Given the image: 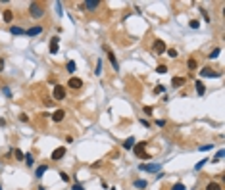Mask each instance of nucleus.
Masks as SVG:
<instances>
[{
	"label": "nucleus",
	"mask_w": 225,
	"mask_h": 190,
	"mask_svg": "<svg viewBox=\"0 0 225 190\" xmlns=\"http://www.w3.org/2000/svg\"><path fill=\"white\" fill-rule=\"evenodd\" d=\"M29 14H31L33 19H41L44 15V6L39 4V2H31L29 4Z\"/></svg>",
	"instance_id": "obj_1"
},
{
	"label": "nucleus",
	"mask_w": 225,
	"mask_h": 190,
	"mask_svg": "<svg viewBox=\"0 0 225 190\" xmlns=\"http://www.w3.org/2000/svg\"><path fill=\"white\" fill-rule=\"evenodd\" d=\"M144 148H146V142H135V146H133L135 156H139V158H143V159H148L150 156L144 152Z\"/></svg>",
	"instance_id": "obj_2"
},
{
	"label": "nucleus",
	"mask_w": 225,
	"mask_h": 190,
	"mask_svg": "<svg viewBox=\"0 0 225 190\" xmlns=\"http://www.w3.org/2000/svg\"><path fill=\"white\" fill-rule=\"evenodd\" d=\"M152 52H154L156 56L165 54V42L162 41V38H156V41H154V44H152Z\"/></svg>",
	"instance_id": "obj_3"
},
{
	"label": "nucleus",
	"mask_w": 225,
	"mask_h": 190,
	"mask_svg": "<svg viewBox=\"0 0 225 190\" xmlns=\"http://www.w3.org/2000/svg\"><path fill=\"white\" fill-rule=\"evenodd\" d=\"M139 169H141V171H148V173H158L162 169V165L160 163H141Z\"/></svg>",
	"instance_id": "obj_4"
},
{
	"label": "nucleus",
	"mask_w": 225,
	"mask_h": 190,
	"mask_svg": "<svg viewBox=\"0 0 225 190\" xmlns=\"http://www.w3.org/2000/svg\"><path fill=\"white\" fill-rule=\"evenodd\" d=\"M104 50L108 52V60H110V64H112V67H114L115 71H120V61H117V58H115V54H114V50H112L110 46H104Z\"/></svg>",
	"instance_id": "obj_5"
},
{
	"label": "nucleus",
	"mask_w": 225,
	"mask_h": 190,
	"mask_svg": "<svg viewBox=\"0 0 225 190\" xmlns=\"http://www.w3.org/2000/svg\"><path fill=\"white\" fill-rule=\"evenodd\" d=\"M100 4H102L100 0H87V2H83V4H81V10H89V12H94V10H96Z\"/></svg>",
	"instance_id": "obj_6"
},
{
	"label": "nucleus",
	"mask_w": 225,
	"mask_h": 190,
	"mask_svg": "<svg viewBox=\"0 0 225 190\" xmlns=\"http://www.w3.org/2000/svg\"><path fill=\"white\" fill-rule=\"evenodd\" d=\"M52 96H54V100H64V98H65V88L62 87V85H56Z\"/></svg>",
	"instance_id": "obj_7"
},
{
	"label": "nucleus",
	"mask_w": 225,
	"mask_h": 190,
	"mask_svg": "<svg viewBox=\"0 0 225 190\" xmlns=\"http://www.w3.org/2000/svg\"><path fill=\"white\" fill-rule=\"evenodd\" d=\"M68 87L71 88V90H79V88L83 87V81L79 79V77H71V79L68 81Z\"/></svg>",
	"instance_id": "obj_8"
},
{
	"label": "nucleus",
	"mask_w": 225,
	"mask_h": 190,
	"mask_svg": "<svg viewBox=\"0 0 225 190\" xmlns=\"http://www.w3.org/2000/svg\"><path fill=\"white\" fill-rule=\"evenodd\" d=\"M64 156H65V148H64V146H60V148H56L54 152H52L50 158H52V161H58V159H62Z\"/></svg>",
	"instance_id": "obj_9"
},
{
	"label": "nucleus",
	"mask_w": 225,
	"mask_h": 190,
	"mask_svg": "<svg viewBox=\"0 0 225 190\" xmlns=\"http://www.w3.org/2000/svg\"><path fill=\"white\" fill-rule=\"evenodd\" d=\"M200 75H202V77H214V79L221 77V73H219V71H212L210 67H204V69H200Z\"/></svg>",
	"instance_id": "obj_10"
},
{
	"label": "nucleus",
	"mask_w": 225,
	"mask_h": 190,
	"mask_svg": "<svg viewBox=\"0 0 225 190\" xmlns=\"http://www.w3.org/2000/svg\"><path fill=\"white\" fill-rule=\"evenodd\" d=\"M58 48H60V38L52 37L50 38V54H58Z\"/></svg>",
	"instance_id": "obj_11"
},
{
	"label": "nucleus",
	"mask_w": 225,
	"mask_h": 190,
	"mask_svg": "<svg viewBox=\"0 0 225 190\" xmlns=\"http://www.w3.org/2000/svg\"><path fill=\"white\" fill-rule=\"evenodd\" d=\"M41 33H42V27H41V25H37V27L27 29V31H25V37H37V35H41Z\"/></svg>",
	"instance_id": "obj_12"
},
{
	"label": "nucleus",
	"mask_w": 225,
	"mask_h": 190,
	"mask_svg": "<svg viewBox=\"0 0 225 190\" xmlns=\"http://www.w3.org/2000/svg\"><path fill=\"white\" fill-rule=\"evenodd\" d=\"M52 121H56V123H60V121H64V117H65V111L64 110H56L54 113H52Z\"/></svg>",
	"instance_id": "obj_13"
},
{
	"label": "nucleus",
	"mask_w": 225,
	"mask_h": 190,
	"mask_svg": "<svg viewBox=\"0 0 225 190\" xmlns=\"http://www.w3.org/2000/svg\"><path fill=\"white\" fill-rule=\"evenodd\" d=\"M185 77H179V75H177V77H173V79H171V87L173 88H179V87H183L185 85Z\"/></svg>",
	"instance_id": "obj_14"
},
{
	"label": "nucleus",
	"mask_w": 225,
	"mask_h": 190,
	"mask_svg": "<svg viewBox=\"0 0 225 190\" xmlns=\"http://www.w3.org/2000/svg\"><path fill=\"white\" fill-rule=\"evenodd\" d=\"M2 19H4L6 23H12V19H14V14H12V10L6 8L4 12H2Z\"/></svg>",
	"instance_id": "obj_15"
},
{
	"label": "nucleus",
	"mask_w": 225,
	"mask_h": 190,
	"mask_svg": "<svg viewBox=\"0 0 225 190\" xmlns=\"http://www.w3.org/2000/svg\"><path fill=\"white\" fill-rule=\"evenodd\" d=\"M194 87H196L198 96H204V94H206V88H204V83H202V81H196V83H194Z\"/></svg>",
	"instance_id": "obj_16"
},
{
	"label": "nucleus",
	"mask_w": 225,
	"mask_h": 190,
	"mask_svg": "<svg viewBox=\"0 0 225 190\" xmlns=\"http://www.w3.org/2000/svg\"><path fill=\"white\" fill-rule=\"evenodd\" d=\"M187 67L191 71H196V67H198V61H196V58H188V61H187Z\"/></svg>",
	"instance_id": "obj_17"
},
{
	"label": "nucleus",
	"mask_w": 225,
	"mask_h": 190,
	"mask_svg": "<svg viewBox=\"0 0 225 190\" xmlns=\"http://www.w3.org/2000/svg\"><path fill=\"white\" fill-rule=\"evenodd\" d=\"M133 146H135V136H129V138L123 142V148L125 150H133Z\"/></svg>",
	"instance_id": "obj_18"
},
{
	"label": "nucleus",
	"mask_w": 225,
	"mask_h": 190,
	"mask_svg": "<svg viewBox=\"0 0 225 190\" xmlns=\"http://www.w3.org/2000/svg\"><path fill=\"white\" fill-rule=\"evenodd\" d=\"M46 169H48V165H41V167H37V171H35V177H37V179H41V177L46 173Z\"/></svg>",
	"instance_id": "obj_19"
},
{
	"label": "nucleus",
	"mask_w": 225,
	"mask_h": 190,
	"mask_svg": "<svg viewBox=\"0 0 225 190\" xmlns=\"http://www.w3.org/2000/svg\"><path fill=\"white\" fill-rule=\"evenodd\" d=\"M10 33H12V35H25V29H21V27H15V25H12V27H10Z\"/></svg>",
	"instance_id": "obj_20"
},
{
	"label": "nucleus",
	"mask_w": 225,
	"mask_h": 190,
	"mask_svg": "<svg viewBox=\"0 0 225 190\" xmlns=\"http://www.w3.org/2000/svg\"><path fill=\"white\" fill-rule=\"evenodd\" d=\"M206 190H221V184L219 182H208V186H206Z\"/></svg>",
	"instance_id": "obj_21"
},
{
	"label": "nucleus",
	"mask_w": 225,
	"mask_h": 190,
	"mask_svg": "<svg viewBox=\"0 0 225 190\" xmlns=\"http://www.w3.org/2000/svg\"><path fill=\"white\" fill-rule=\"evenodd\" d=\"M221 54V48H214V50L210 52V54H208V58H210V60H216L217 56Z\"/></svg>",
	"instance_id": "obj_22"
},
{
	"label": "nucleus",
	"mask_w": 225,
	"mask_h": 190,
	"mask_svg": "<svg viewBox=\"0 0 225 190\" xmlns=\"http://www.w3.org/2000/svg\"><path fill=\"white\" fill-rule=\"evenodd\" d=\"M23 161L27 163V167H33V163H35V159H33V156H31V154H27V156L23 158Z\"/></svg>",
	"instance_id": "obj_23"
},
{
	"label": "nucleus",
	"mask_w": 225,
	"mask_h": 190,
	"mask_svg": "<svg viewBox=\"0 0 225 190\" xmlns=\"http://www.w3.org/2000/svg\"><path fill=\"white\" fill-rule=\"evenodd\" d=\"M65 69H68L69 73H73V71L77 69V65H75V61H68V64H65Z\"/></svg>",
	"instance_id": "obj_24"
},
{
	"label": "nucleus",
	"mask_w": 225,
	"mask_h": 190,
	"mask_svg": "<svg viewBox=\"0 0 225 190\" xmlns=\"http://www.w3.org/2000/svg\"><path fill=\"white\" fill-rule=\"evenodd\" d=\"M135 188H146V181H143V179H139V181H135Z\"/></svg>",
	"instance_id": "obj_25"
},
{
	"label": "nucleus",
	"mask_w": 225,
	"mask_h": 190,
	"mask_svg": "<svg viewBox=\"0 0 225 190\" xmlns=\"http://www.w3.org/2000/svg\"><path fill=\"white\" fill-rule=\"evenodd\" d=\"M156 73H160V75H164V73H167V65H164V64H160L156 67Z\"/></svg>",
	"instance_id": "obj_26"
},
{
	"label": "nucleus",
	"mask_w": 225,
	"mask_h": 190,
	"mask_svg": "<svg viewBox=\"0 0 225 190\" xmlns=\"http://www.w3.org/2000/svg\"><path fill=\"white\" fill-rule=\"evenodd\" d=\"M14 156H15V159H18V161H23V158H25V156H23V152H21V150H18V148L14 150Z\"/></svg>",
	"instance_id": "obj_27"
},
{
	"label": "nucleus",
	"mask_w": 225,
	"mask_h": 190,
	"mask_svg": "<svg viewBox=\"0 0 225 190\" xmlns=\"http://www.w3.org/2000/svg\"><path fill=\"white\" fill-rule=\"evenodd\" d=\"M188 27H191V29H198V27H200V21H198V19H191V21H188Z\"/></svg>",
	"instance_id": "obj_28"
},
{
	"label": "nucleus",
	"mask_w": 225,
	"mask_h": 190,
	"mask_svg": "<svg viewBox=\"0 0 225 190\" xmlns=\"http://www.w3.org/2000/svg\"><path fill=\"white\" fill-rule=\"evenodd\" d=\"M208 161H210V159H202V161H198V163H196V165H194V171H200V169H202V167H204V165H206V163H208Z\"/></svg>",
	"instance_id": "obj_29"
},
{
	"label": "nucleus",
	"mask_w": 225,
	"mask_h": 190,
	"mask_svg": "<svg viewBox=\"0 0 225 190\" xmlns=\"http://www.w3.org/2000/svg\"><path fill=\"white\" fill-rule=\"evenodd\" d=\"M94 73H96L98 77L102 75V60H98V61H96V69H94Z\"/></svg>",
	"instance_id": "obj_30"
},
{
	"label": "nucleus",
	"mask_w": 225,
	"mask_h": 190,
	"mask_svg": "<svg viewBox=\"0 0 225 190\" xmlns=\"http://www.w3.org/2000/svg\"><path fill=\"white\" fill-rule=\"evenodd\" d=\"M143 111L146 113V115H152V113H154V108H152V106H144Z\"/></svg>",
	"instance_id": "obj_31"
},
{
	"label": "nucleus",
	"mask_w": 225,
	"mask_h": 190,
	"mask_svg": "<svg viewBox=\"0 0 225 190\" xmlns=\"http://www.w3.org/2000/svg\"><path fill=\"white\" fill-rule=\"evenodd\" d=\"M171 190H185V184L183 182H175V184L171 186Z\"/></svg>",
	"instance_id": "obj_32"
},
{
	"label": "nucleus",
	"mask_w": 225,
	"mask_h": 190,
	"mask_svg": "<svg viewBox=\"0 0 225 190\" xmlns=\"http://www.w3.org/2000/svg\"><path fill=\"white\" fill-rule=\"evenodd\" d=\"M198 10H200V14L204 15V21H206V23H208V21H210V15H208V12H206V10H204V8H198Z\"/></svg>",
	"instance_id": "obj_33"
},
{
	"label": "nucleus",
	"mask_w": 225,
	"mask_h": 190,
	"mask_svg": "<svg viewBox=\"0 0 225 190\" xmlns=\"http://www.w3.org/2000/svg\"><path fill=\"white\" fill-rule=\"evenodd\" d=\"M167 56L169 58H177V50L175 48H167Z\"/></svg>",
	"instance_id": "obj_34"
},
{
	"label": "nucleus",
	"mask_w": 225,
	"mask_h": 190,
	"mask_svg": "<svg viewBox=\"0 0 225 190\" xmlns=\"http://www.w3.org/2000/svg\"><path fill=\"white\" fill-rule=\"evenodd\" d=\"M164 90H165V87H164V85H158V87L154 88V92H156V94H162Z\"/></svg>",
	"instance_id": "obj_35"
},
{
	"label": "nucleus",
	"mask_w": 225,
	"mask_h": 190,
	"mask_svg": "<svg viewBox=\"0 0 225 190\" xmlns=\"http://www.w3.org/2000/svg\"><path fill=\"white\" fill-rule=\"evenodd\" d=\"M208 150H212V144H204V146H200V152H208Z\"/></svg>",
	"instance_id": "obj_36"
},
{
	"label": "nucleus",
	"mask_w": 225,
	"mask_h": 190,
	"mask_svg": "<svg viewBox=\"0 0 225 190\" xmlns=\"http://www.w3.org/2000/svg\"><path fill=\"white\" fill-rule=\"evenodd\" d=\"M56 12H58V15H62V14H64V10H62V4H60V2L56 4Z\"/></svg>",
	"instance_id": "obj_37"
},
{
	"label": "nucleus",
	"mask_w": 225,
	"mask_h": 190,
	"mask_svg": "<svg viewBox=\"0 0 225 190\" xmlns=\"http://www.w3.org/2000/svg\"><path fill=\"white\" fill-rule=\"evenodd\" d=\"M60 177H62V181H64V182H68V181H69V177H68V173H60Z\"/></svg>",
	"instance_id": "obj_38"
},
{
	"label": "nucleus",
	"mask_w": 225,
	"mask_h": 190,
	"mask_svg": "<svg viewBox=\"0 0 225 190\" xmlns=\"http://www.w3.org/2000/svg\"><path fill=\"white\" fill-rule=\"evenodd\" d=\"M19 121H21V123H25V121H29V117L25 115V113H21V115H19Z\"/></svg>",
	"instance_id": "obj_39"
},
{
	"label": "nucleus",
	"mask_w": 225,
	"mask_h": 190,
	"mask_svg": "<svg viewBox=\"0 0 225 190\" xmlns=\"http://www.w3.org/2000/svg\"><path fill=\"white\" fill-rule=\"evenodd\" d=\"M2 90H4V94H6V96H12V90H10L8 87H4V88H2Z\"/></svg>",
	"instance_id": "obj_40"
},
{
	"label": "nucleus",
	"mask_w": 225,
	"mask_h": 190,
	"mask_svg": "<svg viewBox=\"0 0 225 190\" xmlns=\"http://www.w3.org/2000/svg\"><path fill=\"white\" fill-rule=\"evenodd\" d=\"M156 125H158V127H165V121H164V119H158Z\"/></svg>",
	"instance_id": "obj_41"
},
{
	"label": "nucleus",
	"mask_w": 225,
	"mask_h": 190,
	"mask_svg": "<svg viewBox=\"0 0 225 190\" xmlns=\"http://www.w3.org/2000/svg\"><path fill=\"white\" fill-rule=\"evenodd\" d=\"M71 190H85V188H83L81 184H73V186H71Z\"/></svg>",
	"instance_id": "obj_42"
},
{
	"label": "nucleus",
	"mask_w": 225,
	"mask_h": 190,
	"mask_svg": "<svg viewBox=\"0 0 225 190\" xmlns=\"http://www.w3.org/2000/svg\"><path fill=\"white\" fill-rule=\"evenodd\" d=\"M221 158H223V150H219V152L216 154V159H221Z\"/></svg>",
	"instance_id": "obj_43"
},
{
	"label": "nucleus",
	"mask_w": 225,
	"mask_h": 190,
	"mask_svg": "<svg viewBox=\"0 0 225 190\" xmlns=\"http://www.w3.org/2000/svg\"><path fill=\"white\" fill-rule=\"evenodd\" d=\"M141 123H143V127H146V129H148V127H150V123H148L146 119H141Z\"/></svg>",
	"instance_id": "obj_44"
},
{
	"label": "nucleus",
	"mask_w": 225,
	"mask_h": 190,
	"mask_svg": "<svg viewBox=\"0 0 225 190\" xmlns=\"http://www.w3.org/2000/svg\"><path fill=\"white\" fill-rule=\"evenodd\" d=\"M0 71H4V60L0 58Z\"/></svg>",
	"instance_id": "obj_45"
},
{
	"label": "nucleus",
	"mask_w": 225,
	"mask_h": 190,
	"mask_svg": "<svg viewBox=\"0 0 225 190\" xmlns=\"http://www.w3.org/2000/svg\"><path fill=\"white\" fill-rule=\"evenodd\" d=\"M39 190H46V188H44V186H39Z\"/></svg>",
	"instance_id": "obj_46"
},
{
	"label": "nucleus",
	"mask_w": 225,
	"mask_h": 190,
	"mask_svg": "<svg viewBox=\"0 0 225 190\" xmlns=\"http://www.w3.org/2000/svg\"><path fill=\"white\" fill-rule=\"evenodd\" d=\"M0 190H2V186H0Z\"/></svg>",
	"instance_id": "obj_47"
}]
</instances>
